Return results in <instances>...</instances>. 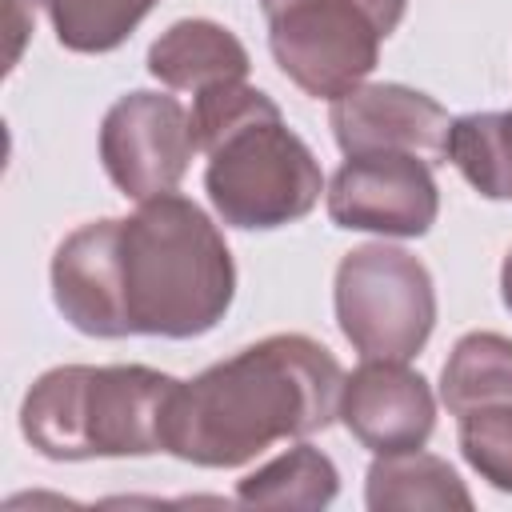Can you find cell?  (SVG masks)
Segmentation results:
<instances>
[{"mask_svg":"<svg viewBox=\"0 0 512 512\" xmlns=\"http://www.w3.org/2000/svg\"><path fill=\"white\" fill-rule=\"evenodd\" d=\"M456 440L480 480L512 492V408H476L456 416Z\"/></svg>","mask_w":512,"mask_h":512,"instance_id":"e0dca14e","label":"cell"},{"mask_svg":"<svg viewBox=\"0 0 512 512\" xmlns=\"http://www.w3.org/2000/svg\"><path fill=\"white\" fill-rule=\"evenodd\" d=\"M340 492V472L336 464L312 448L296 444L284 456L268 460L252 476L236 484V504L248 508H328Z\"/></svg>","mask_w":512,"mask_h":512,"instance_id":"5bb4252c","label":"cell"},{"mask_svg":"<svg viewBox=\"0 0 512 512\" xmlns=\"http://www.w3.org/2000/svg\"><path fill=\"white\" fill-rule=\"evenodd\" d=\"M192 112L164 92H128L100 120V160L128 200L176 192L196 156Z\"/></svg>","mask_w":512,"mask_h":512,"instance_id":"52a82bcc","label":"cell"},{"mask_svg":"<svg viewBox=\"0 0 512 512\" xmlns=\"http://www.w3.org/2000/svg\"><path fill=\"white\" fill-rule=\"evenodd\" d=\"M364 504L372 512L392 508H472V492L456 476V468L432 452H384L368 464Z\"/></svg>","mask_w":512,"mask_h":512,"instance_id":"7c38bea8","label":"cell"},{"mask_svg":"<svg viewBox=\"0 0 512 512\" xmlns=\"http://www.w3.org/2000/svg\"><path fill=\"white\" fill-rule=\"evenodd\" d=\"M440 400L452 416L512 408V340L500 332L460 336L440 372Z\"/></svg>","mask_w":512,"mask_h":512,"instance_id":"4fadbf2b","label":"cell"},{"mask_svg":"<svg viewBox=\"0 0 512 512\" xmlns=\"http://www.w3.org/2000/svg\"><path fill=\"white\" fill-rule=\"evenodd\" d=\"M248 48L216 20H176L148 48V72L172 92H204L212 84L248 80Z\"/></svg>","mask_w":512,"mask_h":512,"instance_id":"8fae6325","label":"cell"},{"mask_svg":"<svg viewBox=\"0 0 512 512\" xmlns=\"http://www.w3.org/2000/svg\"><path fill=\"white\" fill-rule=\"evenodd\" d=\"M24 8H28V0H12V48H8V68L20 60V44H24V36L32 32V20L20 16Z\"/></svg>","mask_w":512,"mask_h":512,"instance_id":"ac0fdd59","label":"cell"},{"mask_svg":"<svg viewBox=\"0 0 512 512\" xmlns=\"http://www.w3.org/2000/svg\"><path fill=\"white\" fill-rule=\"evenodd\" d=\"M344 368L312 336L276 332L180 380L164 416V452L196 468H240L280 440L324 432L340 416Z\"/></svg>","mask_w":512,"mask_h":512,"instance_id":"7a4b0ae2","label":"cell"},{"mask_svg":"<svg viewBox=\"0 0 512 512\" xmlns=\"http://www.w3.org/2000/svg\"><path fill=\"white\" fill-rule=\"evenodd\" d=\"M176 376L144 364H60L20 404L24 440L48 460H108L164 452Z\"/></svg>","mask_w":512,"mask_h":512,"instance_id":"277c9868","label":"cell"},{"mask_svg":"<svg viewBox=\"0 0 512 512\" xmlns=\"http://www.w3.org/2000/svg\"><path fill=\"white\" fill-rule=\"evenodd\" d=\"M448 160L488 200H512V108L452 120Z\"/></svg>","mask_w":512,"mask_h":512,"instance_id":"9a60e30c","label":"cell"},{"mask_svg":"<svg viewBox=\"0 0 512 512\" xmlns=\"http://www.w3.org/2000/svg\"><path fill=\"white\" fill-rule=\"evenodd\" d=\"M260 8L280 72L304 96L336 100L368 80L408 0H260Z\"/></svg>","mask_w":512,"mask_h":512,"instance_id":"5b68a950","label":"cell"},{"mask_svg":"<svg viewBox=\"0 0 512 512\" xmlns=\"http://www.w3.org/2000/svg\"><path fill=\"white\" fill-rule=\"evenodd\" d=\"M156 4L160 0H44L56 40L84 56L120 48Z\"/></svg>","mask_w":512,"mask_h":512,"instance_id":"2e32d148","label":"cell"},{"mask_svg":"<svg viewBox=\"0 0 512 512\" xmlns=\"http://www.w3.org/2000/svg\"><path fill=\"white\" fill-rule=\"evenodd\" d=\"M192 132L208 156L204 192L232 228L268 232L296 224L328 192L312 148L284 124L276 100L248 80L196 92Z\"/></svg>","mask_w":512,"mask_h":512,"instance_id":"3957f363","label":"cell"},{"mask_svg":"<svg viewBox=\"0 0 512 512\" xmlns=\"http://www.w3.org/2000/svg\"><path fill=\"white\" fill-rule=\"evenodd\" d=\"M336 324L364 360H412L436 328L432 272L396 244L352 248L336 264Z\"/></svg>","mask_w":512,"mask_h":512,"instance_id":"8992f818","label":"cell"},{"mask_svg":"<svg viewBox=\"0 0 512 512\" xmlns=\"http://www.w3.org/2000/svg\"><path fill=\"white\" fill-rule=\"evenodd\" d=\"M328 216L348 232L424 236L440 216V188L432 164L412 152H360L348 156L328 192Z\"/></svg>","mask_w":512,"mask_h":512,"instance_id":"ba28073f","label":"cell"},{"mask_svg":"<svg viewBox=\"0 0 512 512\" xmlns=\"http://www.w3.org/2000/svg\"><path fill=\"white\" fill-rule=\"evenodd\" d=\"M340 420L372 456L408 452L428 444L436 428V396L404 360H364L344 376Z\"/></svg>","mask_w":512,"mask_h":512,"instance_id":"30bf717a","label":"cell"},{"mask_svg":"<svg viewBox=\"0 0 512 512\" xmlns=\"http://www.w3.org/2000/svg\"><path fill=\"white\" fill-rule=\"evenodd\" d=\"M328 124L344 156L412 152L428 164H448L452 116L408 84H356L332 100Z\"/></svg>","mask_w":512,"mask_h":512,"instance_id":"9c48e42d","label":"cell"},{"mask_svg":"<svg viewBox=\"0 0 512 512\" xmlns=\"http://www.w3.org/2000/svg\"><path fill=\"white\" fill-rule=\"evenodd\" d=\"M500 296H504V308L512 312V252L504 256V268H500Z\"/></svg>","mask_w":512,"mask_h":512,"instance_id":"d6986e66","label":"cell"},{"mask_svg":"<svg viewBox=\"0 0 512 512\" xmlns=\"http://www.w3.org/2000/svg\"><path fill=\"white\" fill-rule=\"evenodd\" d=\"M232 296V252L212 216L180 192L140 200L124 220L80 224L52 252L56 312L96 340H192L224 320Z\"/></svg>","mask_w":512,"mask_h":512,"instance_id":"6da1fadb","label":"cell"}]
</instances>
